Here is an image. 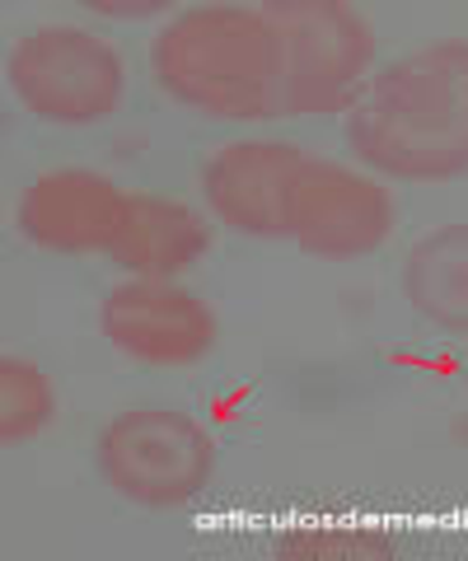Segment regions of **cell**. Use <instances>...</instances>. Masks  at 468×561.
I'll return each instance as SVG.
<instances>
[{"label":"cell","mask_w":468,"mask_h":561,"mask_svg":"<svg viewBox=\"0 0 468 561\" xmlns=\"http://www.w3.org/2000/svg\"><path fill=\"white\" fill-rule=\"evenodd\" d=\"M346 146L408 183L468 173V43H431L385 66L346 113Z\"/></svg>","instance_id":"6da1fadb"},{"label":"cell","mask_w":468,"mask_h":561,"mask_svg":"<svg viewBox=\"0 0 468 561\" xmlns=\"http://www.w3.org/2000/svg\"><path fill=\"white\" fill-rule=\"evenodd\" d=\"M150 66L164 94L212 117L282 113V33L263 10H187L155 38Z\"/></svg>","instance_id":"7a4b0ae2"},{"label":"cell","mask_w":468,"mask_h":561,"mask_svg":"<svg viewBox=\"0 0 468 561\" xmlns=\"http://www.w3.org/2000/svg\"><path fill=\"white\" fill-rule=\"evenodd\" d=\"M282 33V113H333L375 57L370 24L342 0H272L263 5Z\"/></svg>","instance_id":"3957f363"},{"label":"cell","mask_w":468,"mask_h":561,"mask_svg":"<svg viewBox=\"0 0 468 561\" xmlns=\"http://www.w3.org/2000/svg\"><path fill=\"white\" fill-rule=\"evenodd\" d=\"M99 468L127 501L150 505V511H173L212 482L216 449L193 416L141 408L103 426Z\"/></svg>","instance_id":"277c9868"},{"label":"cell","mask_w":468,"mask_h":561,"mask_svg":"<svg viewBox=\"0 0 468 561\" xmlns=\"http://www.w3.org/2000/svg\"><path fill=\"white\" fill-rule=\"evenodd\" d=\"M10 90L47 122H99L123 99V61L84 28H38L10 51Z\"/></svg>","instance_id":"5b68a950"},{"label":"cell","mask_w":468,"mask_h":561,"mask_svg":"<svg viewBox=\"0 0 468 561\" xmlns=\"http://www.w3.org/2000/svg\"><path fill=\"white\" fill-rule=\"evenodd\" d=\"M393 230V197L333 160H305L290 183V239L309 257H366Z\"/></svg>","instance_id":"8992f818"},{"label":"cell","mask_w":468,"mask_h":561,"mask_svg":"<svg viewBox=\"0 0 468 561\" xmlns=\"http://www.w3.org/2000/svg\"><path fill=\"white\" fill-rule=\"evenodd\" d=\"M103 337L146 365H193L216 342V313L193 290L164 280H127L103 300Z\"/></svg>","instance_id":"52a82bcc"},{"label":"cell","mask_w":468,"mask_h":561,"mask_svg":"<svg viewBox=\"0 0 468 561\" xmlns=\"http://www.w3.org/2000/svg\"><path fill=\"white\" fill-rule=\"evenodd\" d=\"M305 154L282 140H239L225 146L202 169L206 206L230 225L258 239H290V183Z\"/></svg>","instance_id":"ba28073f"},{"label":"cell","mask_w":468,"mask_h":561,"mask_svg":"<svg viewBox=\"0 0 468 561\" xmlns=\"http://www.w3.org/2000/svg\"><path fill=\"white\" fill-rule=\"evenodd\" d=\"M127 210V192H117L103 173L57 169L43 173L20 202V230L28 243L52 253H109Z\"/></svg>","instance_id":"9c48e42d"},{"label":"cell","mask_w":468,"mask_h":561,"mask_svg":"<svg viewBox=\"0 0 468 561\" xmlns=\"http://www.w3.org/2000/svg\"><path fill=\"white\" fill-rule=\"evenodd\" d=\"M206 249H212V234L193 206L164 197H127L109 257L141 276H173L193 267Z\"/></svg>","instance_id":"30bf717a"},{"label":"cell","mask_w":468,"mask_h":561,"mask_svg":"<svg viewBox=\"0 0 468 561\" xmlns=\"http://www.w3.org/2000/svg\"><path fill=\"white\" fill-rule=\"evenodd\" d=\"M403 290L426 323L468 337V225H441L412 243Z\"/></svg>","instance_id":"8fae6325"},{"label":"cell","mask_w":468,"mask_h":561,"mask_svg":"<svg viewBox=\"0 0 468 561\" xmlns=\"http://www.w3.org/2000/svg\"><path fill=\"white\" fill-rule=\"evenodd\" d=\"M52 383L38 365L20 356H0V440L20 445L33 440L52 421Z\"/></svg>","instance_id":"7c38bea8"},{"label":"cell","mask_w":468,"mask_h":561,"mask_svg":"<svg viewBox=\"0 0 468 561\" xmlns=\"http://www.w3.org/2000/svg\"><path fill=\"white\" fill-rule=\"evenodd\" d=\"M389 538L366 534V529H305L276 538V557H389Z\"/></svg>","instance_id":"4fadbf2b"},{"label":"cell","mask_w":468,"mask_h":561,"mask_svg":"<svg viewBox=\"0 0 468 561\" xmlns=\"http://www.w3.org/2000/svg\"><path fill=\"white\" fill-rule=\"evenodd\" d=\"M99 14H123V20H141V14H160L164 0H150V5H113V0H94Z\"/></svg>","instance_id":"5bb4252c"}]
</instances>
